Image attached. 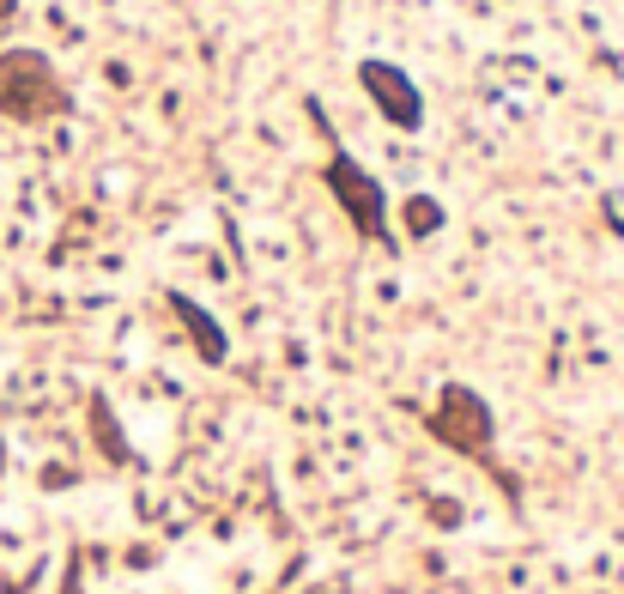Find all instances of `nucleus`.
Wrapping results in <instances>:
<instances>
[{"label": "nucleus", "mask_w": 624, "mask_h": 594, "mask_svg": "<svg viewBox=\"0 0 624 594\" xmlns=\"http://www.w3.org/2000/svg\"><path fill=\"white\" fill-rule=\"evenodd\" d=\"M400 218H407V231H412V237H431V231H443V206H437V201H424V195H412Z\"/></svg>", "instance_id": "0eeeda50"}, {"label": "nucleus", "mask_w": 624, "mask_h": 594, "mask_svg": "<svg viewBox=\"0 0 624 594\" xmlns=\"http://www.w3.org/2000/svg\"><path fill=\"white\" fill-rule=\"evenodd\" d=\"M61 110H68V92H61L55 68L37 49H7L0 55V115L31 127V122H49Z\"/></svg>", "instance_id": "f257e3e1"}, {"label": "nucleus", "mask_w": 624, "mask_h": 594, "mask_svg": "<svg viewBox=\"0 0 624 594\" xmlns=\"http://www.w3.org/2000/svg\"><path fill=\"white\" fill-rule=\"evenodd\" d=\"M328 195L352 218L358 237H388V201H382V183L352 158V152H334L328 158Z\"/></svg>", "instance_id": "7ed1b4c3"}, {"label": "nucleus", "mask_w": 624, "mask_h": 594, "mask_svg": "<svg viewBox=\"0 0 624 594\" xmlns=\"http://www.w3.org/2000/svg\"><path fill=\"white\" fill-rule=\"evenodd\" d=\"M171 304H176V321L188 328V340L201 346V358H206V365H218V358H225V334H218V321L206 316V309L194 304V297H182V291L171 297Z\"/></svg>", "instance_id": "39448f33"}, {"label": "nucleus", "mask_w": 624, "mask_h": 594, "mask_svg": "<svg viewBox=\"0 0 624 594\" xmlns=\"http://www.w3.org/2000/svg\"><path fill=\"white\" fill-rule=\"evenodd\" d=\"M7 12H12V0H0V19H7Z\"/></svg>", "instance_id": "1a4fd4ad"}, {"label": "nucleus", "mask_w": 624, "mask_h": 594, "mask_svg": "<svg viewBox=\"0 0 624 594\" xmlns=\"http://www.w3.org/2000/svg\"><path fill=\"white\" fill-rule=\"evenodd\" d=\"M91 437H98V449L110 461H127V443H122V431H115V412L103 395H91Z\"/></svg>", "instance_id": "423d86ee"}, {"label": "nucleus", "mask_w": 624, "mask_h": 594, "mask_svg": "<svg viewBox=\"0 0 624 594\" xmlns=\"http://www.w3.org/2000/svg\"><path fill=\"white\" fill-rule=\"evenodd\" d=\"M61 594H80V564H68V583H61Z\"/></svg>", "instance_id": "6e6552de"}, {"label": "nucleus", "mask_w": 624, "mask_h": 594, "mask_svg": "<svg viewBox=\"0 0 624 594\" xmlns=\"http://www.w3.org/2000/svg\"><path fill=\"white\" fill-rule=\"evenodd\" d=\"M431 437H437V443H449V449H461V455H491V437H498V424H491L485 395H473L467 382H449V389L437 395Z\"/></svg>", "instance_id": "f03ea898"}, {"label": "nucleus", "mask_w": 624, "mask_h": 594, "mask_svg": "<svg viewBox=\"0 0 624 594\" xmlns=\"http://www.w3.org/2000/svg\"><path fill=\"white\" fill-rule=\"evenodd\" d=\"M364 92H370V103L395 127H419L424 122V98L412 92V80L400 68H388V61H370V68H364Z\"/></svg>", "instance_id": "20e7f679"}]
</instances>
